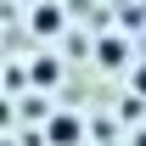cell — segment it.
<instances>
[{
  "instance_id": "1",
  "label": "cell",
  "mask_w": 146,
  "mask_h": 146,
  "mask_svg": "<svg viewBox=\"0 0 146 146\" xmlns=\"http://www.w3.org/2000/svg\"><path fill=\"white\" fill-rule=\"evenodd\" d=\"M45 141H51V146H73V141H79V118H68V112L51 118V124H45Z\"/></svg>"
},
{
  "instance_id": "2",
  "label": "cell",
  "mask_w": 146,
  "mask_h": 146,
  "mask_svg": "<svg viewBox=\"0 0 146 146\" xmlns=\"http://www.w3.org/2000/svg\"><path fill=\"white\" fill-rule=\"evenodd\" d=\"M34 34H62V11L56 6H34Z\"/></svg>"
},
{
  "instance_id": "3",
  "label": "cell",
  "mask_w": 146,
  "mask_h": 146,
  "mask_svg": "<svg viewBox=\"0 0 146 146\" xmlns=\"http://www.w3.org/2000/svg\"><path fill=\"white\" fill-rule=\"evenodd\" d=\"M118 62H124V45L118 39H101V68H118Z\"/></svg>"
},
{
  "instance_id": "4",
  "label": "cell",
  "mask_w": 146,
  "mask_h": 146,
  "mask_svg": "<svg viewBox=\"0 0 146 146\" xmlns=\"http://www.w3.org/2000/svg\"><path fill=\"white\" fill-rule=\"evenodd\" d=\"M135 146H146V135H141V141H135Z\"/></svg>"
}]
</instances>
